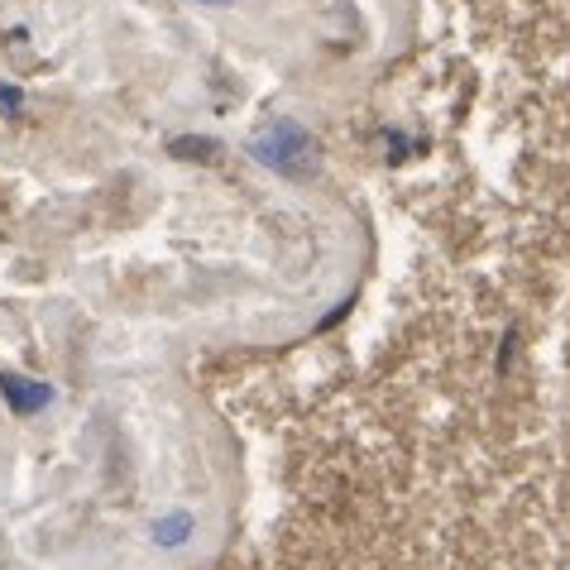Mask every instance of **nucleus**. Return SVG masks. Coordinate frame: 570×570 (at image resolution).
I'll list each match as a JSON object with an SVG mask.
<instances>
[{
	"label": "nucleus",
	"instance_id": "nucleus-1",
	"mask_svg": "<svg viewBox=\"0 0 570 570\" xmlns=\"http://www.w3.org/2000/svg\"><path fill=\"white\" fill-rule=\"evenodd\" d=\"M249 154H255V164L283 173V178H307V173L316 168V145H312V135H307L297 120H288V116L268 120L264 130L249 139Z\"/></svg>",
	"mask_w": 570,
	"mask_h": 570
},
{
	"label": "nucleus",
	"instance_id": "nucleus-2",
	"mask_svg": "<svg viewBox=\"0 0 570 570\" xmlns=\"http://www.w3.org/2000/svg\"><path fill=\"white\" fill-rule=\"evenodd\" d=\"M0 399L10 403V413L14 417H35L43 413V407L53 403V389L49 384H39V379H24V374H0Z\"/></svg>",
	"mask_w": 570,
	"mask_h": 570
},
{
	"label": "nucleus",
	"instance_id": "nucleus-3",
	"mask_svg": "<svg viewBox=\"0 0 570 570\" xmlns=\"http://www.w3.org/2000/svg\"><path fill=\"white\" fill-rule=\"evenodd\" d=\"M193 528H197L193 513H168V518L154 522V542L158 547H183L187 537H193Z\"/></svg>",
	"mask_w": 570,
	"mask_h": 570
},
{
	"label": "nucleus",
	"instance_id": "nucleus-4",
	"mask_svg": "<svg viewBox=\"0 0 570 570\" xmlns=\"http://www.w3.org/2000/svg\"><path fill=\"white\" fill-rule=\"evenodd\" d=\"M173 154H183V158H212L216 145H212V139H173Z\"/></svg>",
	"mask_w": 570,
	"mask_h": 570
},
{
	"label": "nucleus",
	"instance_id": "nucleus-5",
	"mask_svg": "<svg viewBox=\"0 0 570 570\" xmlns=\"http://www.w3.org/2000/svg\"><path fill=\"white\" fill-rule=\"evenodd\" d=\"M20 110H24V91L0 82V116H20Z\"/></svg>",
	"mask_w": 570,
	"mask_h": 570
},
{
	"label": "nucleus",
	"instance_id": "nucleus-6",
	"mask_svg": "<svg viewBox=\"0 0 570 570\" xmlns=\"http://www.w3.org/2000/svg\"><path fill=\"white\" fill-rule=\"evenodd\" d=\"M207 6H230V0H207Z\"/></svg>",
	"mask_w": 570,
	"mask_h": 570
}]
</instances>
